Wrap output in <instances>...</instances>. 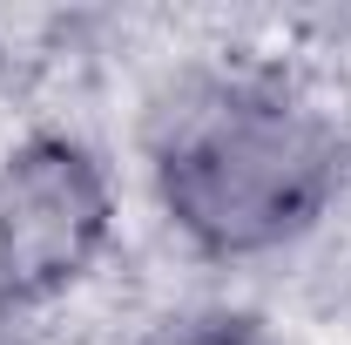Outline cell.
Masks as SVG:
<instances>
[{
    "label": "cell",
    "mask_w": 351,
    "mask_h": 345,
    "mask_svg": "<svg viewBox=\"0 0 351 345\" xmlns=\"http://www.w3.org/2000/svg\"><path fill=\"white\" fill-rule=\"evenodd\" d=\"M156 345H263L243 318H182V325H169Z\"/></svg>",
    "instance_id": "cell-3"
},
{
    "label": "cell",
    "mask_w": 351,
    "mask_h": 345,
    "mask_svg": "<svg viewBox=\"0 0 351 345\" xmlns=\"http://www.w3.org/2000/svg\"><path fill=\"white\" fill-rule=\"evenodd\" d=\"M108 244V176L68 135H34L0 163V291L47 298Z\"/></svg>",
    "instance_id": "cell-2"
},
{
    "label": "cell",
    "mask_w": 351,
    "mask_h": 345,
    "mask_svg": "<svg viewBox=\"0 0 351 345\" xmlns=\"http://www.w3.org/2000/svg\"><path fill=\"white\" fill-rule=\"evenodd\" d=\"M156 176L189 244L257 258L324 216L338 190V129L270 82H217L176 109Z\"/></svg>",
    "instance_id": "cell-1"
}]
</instances>
